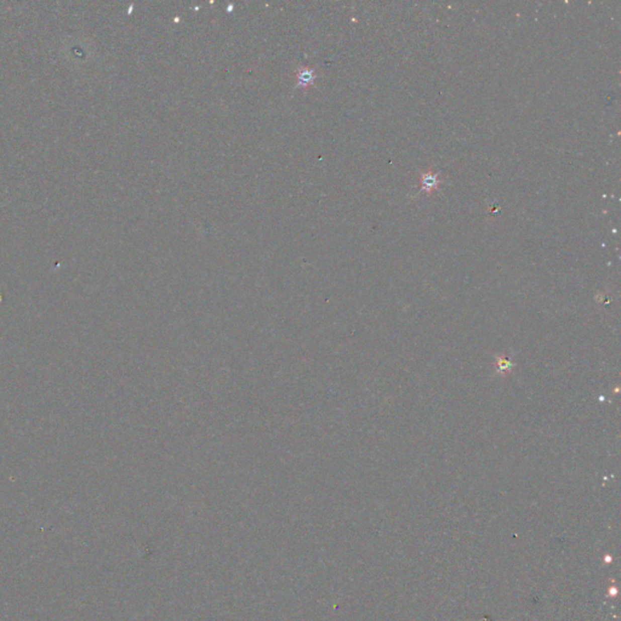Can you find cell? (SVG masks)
<instances>
[{
	"label": "cell",
	"instance_id": "2",
	"mask_svg": "<svg viewBox=\"0 0 621 621\" xmlns=\"http://www.w3.org/2000/svg\"><path fill=\"white\" fill-rule=\"evenodd\" d=\"M297 80H299V85H302V86H308V85H311L314 80L313 70L307 69V68L300 69L299 74H297Z\"/></svg>",
	"mask_w": 621,
	"mask_h": 621
},
{
	"label": "cell",
	"instance_id": "1",
	"mask_svg": "<svg viewBox=\"0 0 621 621\" xmlns=\"http://www.w3.org/2000/svg\"><path fill=\"white\" fill-rule=\"evenodd\" d=\"M439 185H440V180L439 178H438L437 173H433L431 171L422 173L421 187L423 191H426L427 193H431V192H433L434 190H437V188L439 187Z\"/></svg>",
	"mask_w": 621,
	"mask_h": 621
}]
</instances>
